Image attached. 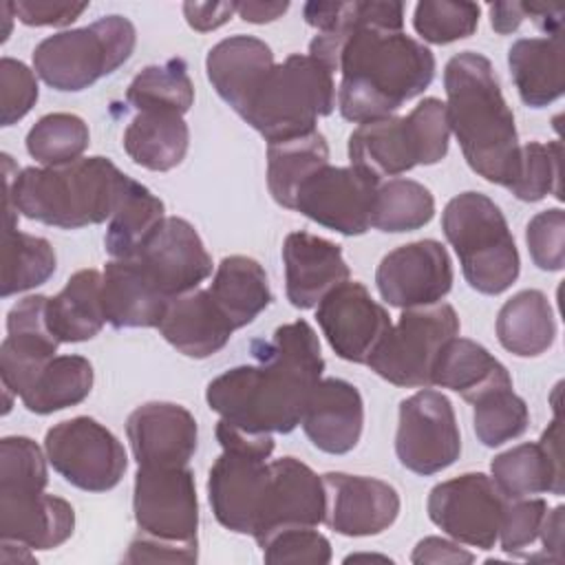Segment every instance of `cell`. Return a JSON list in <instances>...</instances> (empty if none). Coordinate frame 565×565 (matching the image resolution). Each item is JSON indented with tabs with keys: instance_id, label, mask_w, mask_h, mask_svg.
Returning a JSON list of instances; mask_svg holds the SVG:
<instances>
[{
	"instance_id": "obj_1",
	"label": "cell",
	"mask_w": 565,
	"mask_h": 565,
	"mask_svg": "<svg viewBox=\"0 0 565 565\" xmlns=\"http://www.w3.org/2000/svg\"><path fill=\"white\" fill-rule=\"evenodd\" d=\"M256 364L227 369L207 384V406L249 433H291L322 380L324 360L307 320L282 324L252 344Z\"/></svg>"
},
{
	"instance_id": "obj_2",
	"label": "cell",
	"mask_w": 565,
	"mask_h": 565,
	"mask_svg": "<svg viewBox=\"0 0 565 565\" xmlns=\"http://www.w3.org/2000/svg\"><path fill=\"white\" fill-rule=\"evenodd\" d=\"M338 108L347 121L364 124L391 117L402 104L422 95L435 77V55L404 31H388L364 22L340 49Z\"/></svg>"
},
{
	"instance_id": "obj_3",
	"label": "cell",
	"mask_w": 565,
	"mask_h": 565,
	"mask_svg": "<svg viewBox=\"0 0 565 565\" xmlns=\"http://www.w3.org/2000/svg\"><path fill=\"white\" fill-rule=\"evenodd\" d=\"M2 174L4 212L62 230L110 221L132 181L106 157L18 170L13 159L2 154Z\"/></svg>"
},
{
	"instance_id": "obj_4",
	"label": "cell",
	"mask_w": 565,
	"mask_h": 565,
	"mask_svg": "<svg viewBox=\"0 0 565 565\" xmlns=\"http://www.w3.org/2000/svg\"><path fill=\"white\" fill-rule=\"evenodd\" d=\"M444 88L450 132L468 166L486 181L505 185L519 157V135L490 60L475 51L452 55Z\"/></svg>"
},
{
	"instance_id": "obj_5",
	"label": "cell",
	"mask_w": 565,
	"mask_h": 565,
	"mask_svg": "<svg viewBox=\"0 0 565 565\" xmlns=\"http://www.w3.org/2000/svg\"><path fill=\"white\" fill-rule=\"evenodd\" d=\"M446 241L459 256L466 282L486 296L503 294L521 271L514 236L499 205L481 192L452 196L441 214Z\"/></svg>"
},
{
	"instance_id": "obj_6",
	"label": "cell",
	"mask_w": 565,
	"mask_h": 565,
	"mask_svg": "<svg viewBox=\"0 0 565 565\" xmlns=\"http://www.w3.org/2000/svg\"><path fill=\"white\" fill-rule=\"evenodd\" d=\"M333 108V73L309 53H291L274 64L241 117L271 143L313 132L318 117Z\"/></svg>"
},
{
	"instance_id": "obj_7",
	"label": "cell",
	"mask_w": 565,
	"mask_h": 565,
	"mask_svg": "<svg viewBox=\"0 0 565 565\" xmlns=\"http://www.w3.org/2000/svg\"><path fill=\"white\" fill-rule=\"evenodd\" d=\"M137 31L124 15H104L88 26L44 38L33 51V68L55 90L77 93L115 73L135 51Z\"/></svg>"
},
{
	"instance_id": "obj_8",
	"label": "cell",
	"mask_w": 565,
	"mask_h": 565,
	"mask_svg": "<svg viewBox=\"0 0 565 565\" xmlns=\"http://www.w3.org/2000/svg\"><path fill=\"white\" fill-rule=\"evenodd\" d=\"M216 439L223 452L212 463L207 479L212 512L230 532L252 534L269 479L267 459L274 452V437L218 419Z\"/></svg>"
},
{
	"instance_id": "obj_9",
	"label": "cell",
	"mask_w": 565,
	"mask_h": 565,
	"mask_svg": "<svg viewBox=\"0 0 565 565\" xmlns=\"http://www.w3.org/2000/svg\"><path fill=\"white\" fill-rule=\"evenodd\" d=\"M459 333L457 311L448 302L408 307L369 358L371 371L404 388H428L435 360Z\"/></svg>"
},
{
	"instance_id": "obj_10",
	"label": "cell",
	"mask_w": 565,
	"mask_h": 565,
	"mask_svg": "<svg viewBox=\"0 0 565 565\" xmlns=\"http://www.w3.org/2000/svg\"><path fill=\"white\" fill-rule=\"evenodd\" d=\"M44 452L71 486L86 492L113 490L128 466L121 441L104 424L86 415L49 428Z\"/></svg>"
},
{
	"instance_id": "obj_11",
	"label": "cell",
	"mask_w": 565,
	"mask_h": 565,
	"mask_svg": "<svg viewBox=\"0 0 565 565\" xmlns=\"http://www.w3.org/2000/svg\"><path fill=\"white\" fill-rule=\"evenodd\" d=\"M395 452L406 470L422 477L437 475L459 459L461 435L444 393L422 388L402 399Z\"/></svg>"
},
{
	"instance_id": "obj_12",
	"label": "cell",
	"mask_w": 565,
	"mask_h": 565,
	"mask_svg": "<svg viewBox=\"0 0 565 565\" xmlns=\"http://www.w3.org/2000/svg\"><path fill=\"white\" fill-rule=\"evenodd\" d=\"M508 499L492 477L466 472L437 483L428 494V516L457 543L492 550L499 539L501 516Z\"/></svg>"
},
{
	"instance_id": "obj_13",
	"label": "cell",
	"mask_w": 565,
	"mask_h": 565,
	"mask_svg": "<svg viewBox=\"0 0 565 565\" xmlns=\"http://www.w3.org/2000/svg\"><path fill=\"white\" fill-rule=\"evenodd\" d=\"M132 512L139 532L161 541L199 545V501L194 475L188 466H139L135 475Z\"/></svg>"
},
{
	"instance_id": "obj_14",
	"label": "cell",
	"mask_w": 565,
	"mask_h": 565,
	"mask_svg": "<svg viewBox=\"0 0 565 565\" xmlns=\"http://www.w3.org/2000/svg\"><path fill=\"white\" fill-rule=\"evenodd\" d=\"M377 185V179L355 166H324L298 188L294 210L322 227L360 236L371 227Z\"/></svg>"
},
{
	"instance_id": "obj_15",
	"label": "cell",
	"mask_w": 565,
	"mask_h": 565,
	"mask_svg": "<svg viewBox=\"0 0 565 565\" xmlns=\"http://www.w3.org/2000/svg\"><path fill=\"white\" fill-rule=\"evenodd\" d=\"M316 320L338 358L366 364L391 329L388 311L358 280L331 289L316 309Z\"/></svg>"
},
{
	"instance_id": "obj_16",
	"label": "cell",
	"mask_w": 565,
	"mask_h": 565,
	"mask_svg": "<svg viewBox=\"0 0 565 565\" xmlns=\"http://www.w3.org/2000/svg\"><path fill=\"white\" fill-rule=\"evenodd\" d=\"M132 258L148 282L168 300L199 289L212 274V256L192 223L181 216H166Z\"/></svg>"
},
{
	"instance_id": "obj_17",
	"label": "cell",
	"mask_w": 565,
	"mask_h": 565,
	"mask_svg": "<svg viewBox=\"0 0 565 565\" xmlns=\"http://www.w3.org/2000/svg\"><path fill=\"white\" fill-rule=\"evenodd\" d=\"M375 285L391 307L435 305L452 287V263L439 241H413L395 247L380 260Z\"/></svg>"
},
{
	"instance_id": "obj_18",
	"label": "cell",
	"mask_w": 565,
	"mask_h": 565,
	"mask_svg": "<svg viewBox=\"0 0 565 565\" xmlns=\"http://www.w3.org/2000/svg\"><path fill=\"white\" fill-rule=\"evenodd\" d=\"M327 514V490L307 463L296 457L269 461V479L260 499L254 541L260 545L282 527H318Z\"/></svg>"
},
{
	"instance_id": "obj_19",
	"label": "cell",
	"mask_w": 565,
	"mask_h": 565,
	"mask_svg": "<svg viewBox=\"0 0 565 565\" xmlns=\"http://www.w3.org/2000/svg\"><path fill=\"white\" fill-rule=\"evenodd\" d=\"M46 296H26L7 316V338L0 344V380L13 395H24L55 358L60 340L46 324Z\"/></svg>"
},
{
	"instance_id": "obj_20",
	"label": "cell",
	"mask_w": 565,
	"mask_h": 565,
	"mask_svg": "<svg viewBox=\"0 0 565 565\" xmlns=\"http://www.w3.org/2000/svg\"><path fill=\"white\" fill-rule=\"evenodd\" d=\"M324 523L342 536H371L391 527L399 514L397 490L375 477L327 472Z\"/></svg>"
},
{
	"instance_id": "obj_21",
	"label": "cell",
	"mask_w": 565,
	"mask_h": 565,
	"mask_svg": "<svg viewBox=\"0 0 565 565\" xmlns=\"http://www.w3.org/2000/svg\"><path fill=\"white\" fill-rule=\"evenodd\" d=\"M126 435L137 466L152 468L188 466L199 441L194 415L172 402H148L137 406L128 415Z\"/></svg>"
},
{
	"instance_id": "obj_22",
	"label": "cell",
	"mask_w": 565,
	"mask_h": 565,
	"mask_svg": "<svg viewBox=\"0 0 565 565\" xmlns=\"http://www.w3.org/2000/svg\"><path fill=\"white\" fill-rule=\"evenodd\" d=\"M75 530L68 501L35 486H0V539L29 550H53Z\"/></svg>"
},
{
	"instance_id": "obj_23",
	"label": "cell",
	"mask_w": 565,
	"mask_h": 565,
	"mask_svg": "<svg viewBox=\"0 0 565 565\" xmlns=\"http://www.w3.org/2000/svg\"><path fill=\"white\" fill-rule=\"evenodd\" d=\"M285 291L296 309H311L349 280V265L340 245L309 232H291L282 243Z\"/></svg>"
},
{
	"instance_id": "obj_24",
	"label": "cell",
	"mask_w": 565,
	"mask_h": 565,
	"mask_svg": "<svg viewBox=\"0 0 565 565\" xmlns=\"http://www.w3.org/2000/svg\"><path fill=\"white\" fill-rule=\"evenodd\" d=\"M302 430L309 441L329 455L351 452L364 426V402L360 391L340 377L320 380L302 413Z\"/></svg>"
},
{
	"instance_id": "obj_25",
	"label": "cell",
	"mask_w": 565,
	"mask_h": 565,
	"mask_svg": "<svg viewBox=\"0 0 565 565\" xmlns=\"http://www.w3.org/2000/svg\"><path fill=\"white\" fill-rule=\"evenodd\" d=\"M492 481L505 499H523L532 494H563L561 461V419L558 413L534 444H519L490 463Z\"/></svg>"
},
{
	"instance_id": "obj_26",
	"label": "cell",
	"mask_w": 565,
	"mask_h": 565,
	"mask_svg": "<svg viewBox=\"0 0 565 565\" xmlns=\"http://www.w3.org/2000/svg\"><path fill=\"white\" fill-rule=\"evenodd\" d=\"M157 329L179 353L194 360L218 353L236 331L207 289L172 298Z\"/></svg>"
},
{
	"instance_id": "obj_27",
	"label": "cell",
	"mask_w": 565,
	"mask_h": 565,
	"mask_svg": "<svg viewBox=\"0 0 565 565\" xmlns=\"http://www.w3.org/2000/svg\"><path fill=\"white\" fill-rule=\"evenodd\" d=\"M271 49L254 35H232L216 42L207 57L205 71L218 97L238 115L274 68Z\"/></svg>"
},
{
	"instance_id": "obj_28",
	"label": "cell",
	"mask_w": 565,
	"mask_h": 565,
	"mask_svg": "<svg viewBox=\"0 0 565 565\" xmlns=\"http://www.w3.org/2000/svg\"><path fill=\"white\" fill-rule=\"evenodd\" d=\"M349 161L377 181L419 166V150L408 119L391 115L360 124L349 137Z\"/></svg>"
},
{
	"instance_id": "obj_29",
	"label": "cell",
	"mask_w": 565,
	"mask_h": 565,
	"mask_svg": "<svg viewBox=\"0 0 565 565\" xmlns=\"http://www.w3.org/2000/svg\"><path fill=\"white\" fill-rule=\"evenodd\" d=\"M102 276V300L108 324L115 329L159 327L170 300L148 282L135 258H113L106 263Z\"/></svg>"
},
{
	"instance_id": "obj_30",
	"label": "cell",
	"mask_w": 565,
	"mask_h": 565,
	"mask_svg": "<svg viewBox=\"0 0 565 565\" xmlns=\"http://www.w3.org/2000/svg\"><path fill=\"white\" fill-rule=\"evenodd\" d=\"M508 66L525 106L543 108L565 90L561 33L521 38L508 51Z\"/></svg>"
},
{
	"instance_id": "obj_31",
	"label": "cell",
	"mask_w": 565,
	"mask_h": 565,
	"mask_svg": "<svg viewBox=\"0 0 565 565\" xmlns=\"http://www.w3.org/2000/svg\"><path fill=\"white\" fill-rule=\"evenodd\" d=\"M430 384L450 388L472 404L490 388L512 386V377L483 344L455 335L439 351L430 373Z\"/></svg>"
},
{
	"instance_id": "obj_32",
	"label": "cell",
	"mask_w": 565,
	"mask_h": 565,
	"mask_svg": "<svg viewBox=\"0 0 565 565\" xmlns=\"http://www.w3.org/2000/svg\"><path fill=\"white\" fill-rule=\"evenodd\" d=\"M102 285L104 276L97 269H79L49 298L46 324L60 342H84L102 331L106 324Z\"/></svg>"
},
{
	"instance_id": "obj_33",
	"label": "cell",
	"mask_w": 565,
	"mask_h": 565,
	"mask_svg": "<svg viewBox=\"0 0 565 565\" xmlns=\"http://www.w3.org/2000/svg\"><path fill=\"white\" fill-rule=\"evenodd\" d=\"M190 130L183 115L174 110H139L124 130L128 157L154 172L177 168L188 152Z\"/></svg>"
},
{
	"instance_id": "obj_34",
	"label": "cell",
	"mask_w": 565,
	"mask_h": 565,
	"mask_svg": "<svg viewBox=\"0 0 565 565\" xmlns=\"http://www.w3.org/2000/svg\"><path fill=\"white\" fill-rule=\"evenodd\" d=\"M207 291L234 329L252 324L271 302V289L263 265L241 254L225 256L218 263Z\"/></svg>"
},
{
	"instance_id": "obj_35",
	"label": "cell",
	"mask_w": 565,
	"mask_h": 565,
	"mask_svg": "<svg viewBox=\"0 0 565 565\" xmlns=\"http://www.w3.org/2000/svg\"><path fill=\"white\" fill-rule=\"evenodd\" d=\"M501 347L519 358L545 353L556 338V320L547 296L539 289H523L508 298L497 316Z\"/></svg>"
},
{
	"instance_id": "obj_36",
	"label": "cell",
	"mask_w": 565,
	"mask_h": 565,
	"mask_svg": "<svg viewBox=\"0 0 565 565\" xmlns=\"http://www.w3.org/2000/svg\"><path fill=\"white\" fill-rule=\"evenodd\" d=\"M324 166H329V146L318 130L285 141H271L267 146V188L274 201L294 210L298 188Z\"/></svg>"
},
{
	"instance_id": "obj_37",
	"label": "cell",
	"mask_w": 565,
	"mask_h": 565,
	"mask_svg": "<svg viewBox=\"0 0 565 565\" xmlns=\"http://www.w3.org/2000/svg\"><path fill=\"white\" fill-rule=\"evenodd\" d=\"M166 207L139 181H130L117 212L110 216L104 245L113 258H132L166 218Z\"/></svg>"
},
{
	"instance_id": "obj_38",
	"label": "cell",
	"mask_w": 565,
	"mask_h": 565,
	"mask_svg": "<svg viewBox=\"0 0 565 565\" xmlns=\"http://www.w3.org/2000/svg\"><path fill=\"white\" fill-rule=\"evenodd\" d=\"M93 388V364L82 355H55L22 395V404L35 415L82 404Z\"/></svg>"
},
{
	"instance_id": "obj_39",
	"label": "cell",
	"mask_w": 565,
	"mask_h": 565,
	"mask_svg": "<svg viewBox=\"0 0 565 565\" xmlns=\"http://www.w3.org/2000/svg\"><path fill=\"white\" fill-rule=\"evenodd\" d=\"M55 252L42 236L7 223L2 238V298L44 285L55 274Z\"/></svg>"
},
{
	"instance_id": "obj_40",
	"label": "cell",
	"mask_w": 565,
	"mask_h": 565,
	"mask_svg": "<svg viewBox=\"0 0 565 565\" xmlns=\"http://www.w3.org/2000/svg\"><path fill=\"white\" fill-rule=\"evenodd\" d=\"M126 102L139 110H174L185 115L194 102V86L181 57L141 68L126 90Z\"/></svg>"
},
{
	"instance_id": "obj_41",
	"label": "cell",
	"mask_w": 565,
	"mask_h": 565,
	"mask_svg": "<svg viewBox=\"0 0 565 565\" xmlns=\"http://www.w3.org/2000/svg\"><path fill=\"white\" fill-rule=\"evenodd\" d=\"M435 199L430 190L413 179H391L375 190L371 227L380 232H413L430 223Z\"/></svg>"
},
{
	"instance_id": "obj_42",
	"label": "cell",
	"mask_w": 565,
	"mask_h": 565,
	"mask_svg": "<svg viewBox=\"0 0 565 565\" xmlns=\"http://www.w3.org/2000/svg\"><path fill=\"white\" fill-rule=\"evenodd\" d=\"M561 141L519 146L516 163L503 188L525 203H536L550 194L561 199Z\"/></svg>"
},
{
	"instance_id": "obj_43",
	"label": "cell",
	"mask_w": 565,
	"mask_h": 565,
	"mask_svg": "<svg viewBox=\"0 0 565 565\" xmlns=\"http://www.w3.org/2000/svg\"><path fill=\"white\" fill-rule=\"evenodd\" d=\"M88 126L73 113H49L26 135V152L42 166H64L82 159L88 148Z\"/></svg>"
},
{
	"instance_id": "obj_44",
	"label": "cell",
	"mask_w": 565,
	"mask_h": 565,
	"mask_svg": "<svg viewBox=\"0 0 565 565\" xmlns=\"http://www.w3.org/2000/svg\"><path fill=\"white\" fill-rule=\"evenodd\" d=\"M472 426L477 439L488 446L497 448L505 441L521 437L530 424V411L523 397H519L512 386H497L481 393L475 402Z\"/></svg>"
},
{
	"instance_id": "obj_45",
	"label": "cell",
	"mask_w": 565,
	"mask_h": 565,
	"mask_svg": "<svg viewBox=\"0 0 565 565\" xmlns=\"http://www.w3.org/2000/svg\"><path fill=\"white\" fill-rule=\"evenodd\" d=\"M479 4L424 0L415 4L413 26L417 35L430 44H450L470 38L479 26Z\"/></svg>"
},
{
	"instance_id": "obj_46",
	"label": "cell",
	"mask_w": 565,
	"mask_h": 565,
	"mask_svg": "<svg viewBox=\"0 0 565 565\" xmlns=\"http://www.w3.org/2000/svg\"><path fill=\"white\" fill-rule=\"evenodd\" d=\"M263 558L269 565H327L331 561V543L313 527L294 525L274 532L260 543Z\"/></svg>"
},
{
	"instance_id": "obj_47",
	"label": "cell",
	"mask_w": 565,
	"mask_h": 565,
	"mask_svg": "<svg viewBox=\"0 0 565 565\" xmlns=\"http://www.w3.org/2000/svg\"><path fill=\"white\" fill-rule=\"evenodd\" d=\"M406 119L419 150V166L439 163L448 154L450 139L446 104L437 97H426L406 115Z\"/></svg>"
},
{
	"instance_id": "obj_48",
	"label": "cell",
	"mask_w": 565,
	"mask_h": 565,
	"mask_svg": "<svg viewBox=\"0 0 565 565\" xmlns=\"http://www.w3.org/2000/svg\"><path fill=\"white\" fill-rule=\"evenodd\" d=\"M545 514L547 503L543 499H508L499 527L501 550L512 556H527V550L539 539Z\"/></svg>"
},
{
	"instance_id": "obj_49",
	"label": "cell",
	"mask_w": 565,
	"mask_h": 565,
	"mask_svg": "<svg viewBox=\"0 0 565 565\" xmlns=\"http://www.w3.org/2000/svg\"><path fill=\"white\" fill-rule=\"evenodd\" d=\"M525 243L534 265L543 271H561L565 265V214L550 207L534 214L525 227Z\"/></svg>"
},
{
	"instance_id": "obj_50",
	"label": "cell",
	"mask_w": 565,
	"mask_h": 565,
	"mask_svg": "<svg viewBox=\"0 0 565 565\" xmlns=\"http://www.w3.org/2000/svg\"><path fill=\"white\" fill-rule=\"evenodd\" d=\"M35 73L20 60H0V121L11 126L20 121L38 102Z\"/></svg>"
},
{
	"instance_id": "obj_51",
	"label": "cell",
	"mask_w": 565,
	"mask_h": 565,
	"mask_svg": "<svg viewBox=\"0 0 565 565\" xmlns=\"http://www.w3.org/2000/svg\"><path fill=\"white\" fill-rule=\"evenodd\" d=\"M88 2H60V0H18L13 2L15 18L26 26H66L75 22Z\"/></svg>"
},
{
	"instance_id": "obj_52",
	"label": "cell",
	"mask_w": 565,
	"mask_h": 565,
	"mask_svg": "<svg viewBox=\"0 0 565 565\" xmlns=\"http://www.w3.org/2000/svg\"><path fill=\"white\" fill-rule=\"evenodd\" d=\"M199 545L172 543L139 532L124 556L126 563H194L199 558Z\"/></svg>"
},
{
	"instance_id": "obj_53",
	"label": "cell",
	"mask_w": 565,
	"mask_h": 565,
	"mask_svg": "<svg viewBox=\"0 0 565 565\" xmlns=\"http://www.w3.org/2000/svg\"><path fill=\"white\" fill-rule=\"evenodd\" d=\"M411 561L413 563H472L475 554H470L468 550L459 547V543H452L448 539L426 536L415 545Z\"/></svg>"
},
{
	"instance_id": "obj_54",
	"label": "cell",
	"mask_w": 565,
	"mask_h": 565,
	"mask_svg": "<svg viewBox=\"0 0 565 565\" xmlns=\"http://www.w3.org/2000/svg\"><path fill=\"white\" fill-rule=\"evenodd\" d=\"M236 13V2H185L183 15L194 31H214Z\"/></svg>"
},
{
	"instance_id": "obj_55",
	"label": "cell",
	"mask_w": 565,
	"mask_h": 565,
	"mask_svg": "<svg viewBox=\"0 0 565 565\" xmlns=\"http://www.w3.org/2000/svg\"><path fill=\"white\" fill-rule=\"evenodd\" d=\"M563 516L565 508L556 505L552 512L545 514L539 539L543 541V554L536 558H547V561H561V547H563Z\"/></svg>"
},
{
	"instance_id": "obj_56",
	"label": "cell",
	"mask_w": 565,
	"mask_h": 565,
	"mask_svg": "<svg viewBox=\"0 0 565 565\" xmlns=\"http://www.w3.org/2000/svg\"><path fill=\"white\" fill-rule=\"evenodd\" d=\"M490 9V24L499 35H508L521 26L527 18L525 2H494Z\"/></svg>"
},
{
	"instance_id": "obj_57",
	"label": "cell",
	"mask_w": 565,
	"mask_h": 565,
	"mask_svg": "<svg viewBox=\"0 0 565 565\" xmlns=\"http://www.w3.org/2000/svg\"><path fill=\"white\" fill-rule=\"evenodd\" d=\"M289 9V2H236V13L252 24L278 20Z\"/></svg>"
},
{
	"instance_id": "obj_58",
	"label": "cell",
	"mask_w": 565,
	"mask_h": 565,
	"mask_svg": "<svg viewBox=\"0 0 565 565\" xmlns=\"http://www.w3.org/2000/svg\"><path fill=\"white\" fill-rule=\"evenodd\" d=\"M0 18H2V22H4V31L0 33V42H4V40L9 38V33H11V22H13V18H15V13H13V2H0Z\"/></svg>"
}]
</instances>
